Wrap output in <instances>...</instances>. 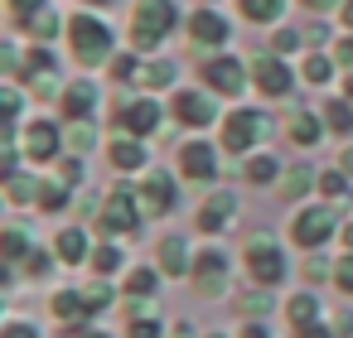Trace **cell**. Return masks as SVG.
<instances>
[{
	"mask_svg": "<svg viewBox=\"0 0 353 338\" xmlns=\"http://www.w3.org/2000/svg\"><path fill=\"white\" fill-rule=\"evenodd\" d=\"M25 25H30V34H34V39H54V34H59V15H54L49 6H44L39 15H30Z\"/></svg>",
	"mask_w": 353,
	"mask_h": 338,
	"instance_id": "7402d4cb",
	"label": "cell"
},
{
	"mask_svg": "<svg viewBox=\"0 0 353 338\" xmlns=\"http://www.w3.org/2000/svg\"><path fill=\"white\" fill-rule=\"evenodd\" d=\"M131 198H136L131 189H117V193H112V203H107V213H102V222H107L112 232H136L141 218H136V203H131Z\"/></svg>",
	"mask_w": 353,
	"mask_h": 338,
	"instance_id": "ba28073f",
	"label": "cell"
},
{
	"mask_svg": "<svg viewBox=\"0 0 353 338\" xmlns=\"http://www.w3.org/2000/svg\"><path fill=\"white\" fill-rule=\"evenodd\" d=\"M78 338H107V333H78Z\"/></svg>",
	"mask_w": 353,
	"mask_h": 338,
	"instance_id": "680465c9",
	"label": "cell"
},
{
	"mask_svg": "<svg viewBox=\"0 0 353 338\" xmlns=\"http://www.w3.org/2000/svg\"><path fill=\"white\" fill-rule=\"evenodd\" d=\"M141 160H145V150H141L136 140H117V145H112V165H117V169H141Z\"/></svg>",
	"mask_w": 353,
	"mask_h": 338,
	"instance_id": "d6986e66",
	"label": "cell"
},
{
	"mask_svg": "<svg viewBox=\"0 0 353 338\" xmlns=\"http://www.w3.org/2000/svg\"><path fill=\"white\" fill-rule=\"evenodd\" d=\"M247 179H252V184H266V179H276V160H271V155L252 160V165H247Z\"/></svg>",
	"mask_w": 353,
	"mask_h": 338,
	"instance_id": "f546056e",
	"label": "cell"
},
{
	"mask_svg": "<svg viewBox=\"0 0 353 338\" xmlns=\"http://www.w3.org/2000/svg\"><path fill=\"white\" fill-rule=\"evenodd\" d=\"M290 319H295V328H300V324H314V319H319L314 295H295V299H290Z\"/></svg>",
	"mask_w": 353,
	"mask_h": 338,
	"instance_id": "d4e9b609",
	"label": "cell"
},
{
	"mask_svg": "<svg viewBox=\"0 0 353 338\" xmlns=\"http://www.w3.org/2000/svg\"><path fill=\"white\" fill-rule=\"evenodd\" d=\"M68 34H73V54H78V63H102V59H107V44H112V34H107L97 20L78 15V20L68 25Z\"/></svg>",
	"mask_w": 353,
	"mask_h": 338,
	"instance_id": "7a4b0ae2",
	"label": "cell"
},
{
	"mask_svg": "<svg viewBox=\"0 0 353 338\" xmlns=\"http://www.w3.org/2000/svg\"><path fill=\"white\" fill-rule=\"evenodd\" d=\"M339 237H343V246H348V251H353V222H348V227H343V232H339Z\"/></svg>",
	"mask_w": 353,
	"mask_h": 338,
	"instance_id": "db71d44e",
	"label": "cell"
},
{
	"mask_svg": "<svg viewBox=\"0 0 353 338\" xmlns=\"http://www.w3.org/2000/svg\"><path fill=\"white\" fill-rule=\"evenodd\" d=\"M324 78H329V63H324L319 54H310V59H305V83H324Z\"/></svg>",
	"mask_w": 353,
	"mask_h": 338,
	"instance_id": "d6a6232c",
	"label": "cell"
},
{
	"mask_svg": "<svg viewBox=\"0 0 353 338\" xmlns=\"http://www.w3.org/2000/svg\"><path fill=\"white\" fill-rule=\"evenodd\" d=\"M131 73H136V63H131L126 54H121V59H112V78H131Z\"/></svg>",
	"mask_w": 353,
	"mask_h": 338,
	"instance_id": "7dc6e473",
	"label": "cell"
},
{
	"mask_svg": "<svg viewBox=\"0 0 353 338\" xmlns=\"http://www.w3.org/2000/svg\"><path fill=\"white\" fill-rule=\"evenodd\" d=\"M10 10H15L20 20H30V15H39V10H44V0H10Z\"/></svg>",
	"mask_w": 353,
	"mask_h": 338,
	"instance_id": "ab89813d",
	"label": "cell"
},
{
	"mask_svg": "<svg viewBox=\"0 0 353 338\" xmlns=\"http://www.w3.org/2000/svg\"><path fill=\"white\" fill-rule=\"evenodd\" d=\"M174 116H179L184 126H208V121H213V102L199 97V92H179V97H174Z\"/></svg>",
	"mask_w": 353,
	"mask_h": 338,
	"instance_id": "30bf717a",
	"label": "cell"
},
{
	"mask_svg": "<svg viewBox=\"0 0 353 338\" xmlns=\"http://www.w3.org/2000/svg\"><path fill=\"white\" fill-rule=\"evenodd\" d=\"M117 121H121L131 136H150V131L160 126V107H155V102H136V107H121Z\"/></svg>",
	"mask_w": 353,
	"mask_h": 338,
	"instance_id": "9c48e42d",
	"label": "cell"
},
{
	"mask_svg": "<svg viewBox=\"0 0 353 338\" xmlns=\"http://www.w3.org/2000/svg\"><path fill=\"white\" fill-rule=\"evenodd\" d=\"M73 179H83V160H63V184H73Z\"/></svg>",
	"mask_w": 353,
	"mask_h": 338,
	"instance_id": "681fc988",
	"label": "cell"
},
{
	"mask_svg": "<svg viewBox=\"0 0 353 338\" xmlns=\"http://www.w3.org/2000/svg\"><path fill=\"white\" fill-rule=\"evenodd\" d=\"M92 266H97V271L107 275V271H117V266H121V251H117V246H102V251L92 256Z\"/></svg>",
	"mask_w": 353,
	"mask_h": 338,
	"instance_id": "e575fe53",
	"label": "cell"
},
{
	"mask_svg": "<svg viewBox=\"0 0 353 338\" xmlns=\"http://www.w3.org/2000/svg\"><path fill=\"white\" fill-rule=\"evenodd\" d=\"M203 78L218 87V92H242V63H232V59H213L208 68H203Z\"/></svg>",
	"mask_w": 353,
	"mask_h": 338,
	"instance_id": "4fadbf2b",
	"label": "cell"
},
{
	"mask_svg": "<svg viewBox=\"0 0 353 338\" xmlns=\"http://www.w3.org/2000/svg\"><path fill=\"white\" fill-rule=\"evenodd\" d=\"M232 213H237V198H232V193H213V198L203 203V213H199V227H203V232H218Z\"/></svg>",
	"mask_w": 353,
	"mask_h": 338,
	"instance_id": "9a60e30c",
	"label": "cell"
},
{
	"mask_svg": "<svg viewBox=\"0 0 353 338\" xmlns=\"http://www.w3.org/2000/svg\"><path fill=\"white\" fill-rule=\"evenodd\" d=\"M59 256H63V261H83V256H88V237H83L78 227H68V232L59 237Z\"/></svg>",
	"mask_w": 353,
	"mask_h": 338,
	"instance_id": "ffe728a7",
	"label": "cell"
},
{
	"mask_svg": "<svg viewBox=\"0 0 353 338\" xmlns=\"http://www.w3.org/2000/svg\"><path fill=\"white\" fill-rule=\"evenodd\" d=\"M189 39H194V44H223V39H228V25H223L213 10H194V20H189Z\"/></svg>",
	"mask_w": 353,
	"mask_h": 338,
	"instance_id": "7c38bea8",
	"label": "cell"
},
{
	"mask_svg": "<svg viewBox=\"0 0 353 338\" xmlns=\"http://www.w3.org/2000/svg\"><path fill=\"white\" fill-rule=\"evenodd\" d=\"M228 275V261L218 256V251H208V256H199L194 261V285H199V295H223V280Z\"/></svg>",
	"mask_w": 353,
	"mask_h": 338,
	"instance_id": "8992f818",
	"label": "cell"
},
{
	"mask_svg": "<svg viewBox=\"0 0 353 338\" xmlns=\"http://www.w3.org/2000/svg\"><path fill=\"white\" fill-rule=\"evenodd\" d=\"M0 338H39V328H30V324H6V333Z\"/></svg>",
	"mask_w": 353,
	"mask_h": 338,
	"instance_id": "ee69618b",
	"label": "cell"
},
{
	"mask_svg": "<svg viewBox=\"0 0 353 338\" xmlns=\"http://www.w3.org/2000/svg\"><path fill=\"white\" fill-rule=\"evenodd\" d=\"M170 30H174L170 0H141L136 6V49H155V39H165Z\"/></svg>",
	"mask_w": 353,
	"mask_h": 338,
	"instance_id": "6da1fadb",
	"label": "cell"
},
{
	"mask_svg": "<svg viewBox=\"0 0 353 338\" xmlns=\"http://www.w3.org/2000/svg\"><path fill=\"white\" fill-rule=\"evenodd\" d=\"M39 203H44V213H59V208L68 203V193H63V184H44V189H39Z\"/></svg>",
	"mask_w": 353,
	"mask_h": 338,
	"instance_id": "4dcf8cb0",
	"label": "cell"
},
{
	"mask_svg": "<svg viewBox=\"0 0 353 338\" xmlns=\"http://www.w3.org/2000/svg\"><path fill=\"white\" fill-rule=\"evenodd\" d=\"M324 275H329V266H324L319 256H310V261H305V280H324Z\"/></svg>",
	"mask_w": 353,
	"mask_h": 338,
	"instance_id": "f6af8a7d",
	"label": "cell"
},
{
	"mask_svg": "<svg viewBox=\"0 0 353 338\" xmlns=\"http://www.w3.org/2000/svg\"><path fill=\"white\" fill-rule=\"evenodd\" d=\"M252 78H256V87L266 92V97H281V92H290V73H285V63H276V59H256L252 63Z\"/></svg>",
	"mask_w": 353,
	"mask_h": 338,
	"instance_id": "52a82bcc",
	"label": "cell"
},
{
	"mask_svg": "<svg viewBox=\"0 0 353 338\" xmlns=\"http://www.w3.org/2000/svg\"><path fill=\"white\" fill-rule=\"evenodd\" d=\"M305 189H310V169L300 165V169H290V174H285V184H281V193H285V198H300Z\"/></svg>",
	"mask_w": 353,
	"mask_h": 338,
	"instance_id": "f1b7e54d",
	"label": "cell"
},
{
	"mask_svg": "<svg viewBox=\"0 0 353 338\" xmlns=\"http://www.w3.org/2000/svg\"><path fill=\"white\" fill-rule=\"evenodd\" d=\"M213 338H223V333H213Z\"/></svg>",
	"mask_w": 353,
	"mask_h": 338,
	"instance_id": "6125c7cd",
	"label": "cell"
},
{
	"mask_svg": "<svg viewBox=\"0 0 353 338\" xmlns=\"http://www.w3.org/2000/svg\"><path fill=\"white\" fill-rule=\"evenodd\" d=\"M6 193H10V203H30V198L39 193V184H34V179H20V174H10V179H6Z\"/></svg>",
	"mask_w": 353,
	"mask_h": 338,
	"instance_id": "484cf974",
	"label": "cell"
},
{
	"mask_svg": "<svg viewBox=\"0 0 353 338\" xmlns=\"http://www.w3.org/2000/svg\"><path fill=\"white\" fill-rule=\"evenodd\" d=\"M107 299H112V290H107V285H92V290L83 295V304H88V309H102Z\"/></svg>",
	"mask_w": 353,
	"mask_h": 338,
	"instance_id": "f35d334b",
	"label": "cell"
},
{
	"mask_svg": "<svg viewBox=\"0 0 353 338\" xmlns=\"http://www.w3.org/2000/svg\"><path fill=\"white\" fill-rule=\"evenodd\" d=\"M126 285H131V295H150V290H155V271H136Z\"/></svg>",
	"mask_w": 353,
	"mask_h": 338,
	"instance_id": "74e56055",
	"label": "cell"
},
{
	"mask_svg": "<svg viewBox=\"0 0 353 338\" xmlns=\"http://www.w3.org/2000/svg\"><path fill=\"white\" fill-rule=\"evenodd\" d=\"M15 107H20V97H15V92H0V112H6V121L15 116Z\"/></svg>",
	"mask_w": 353,
	"mask_h": 338,
	"instance_id": "f907efd6",
	"label": "cell"
},
{
	"mask_svg": "<svg viewBox=\"0 0 353 338\" xmlns=\"http://www.w3.org/2000/svg\"><path fill=\"white\" fill-rule=\"evenodd\" d=\"M0 251H6L10 261H15V256H30V242H25V232H20V227H10L6 237H0Z\"/></svg>",
	"mask_w": 353,
	"mask_h": 338,
	"instance_id": "4316f807",
	"label": "cell"
},
{
	"mask_svg": "<svg viewBox=\"0 0 353 338\" xmlns=\"http://www.w3.org/2000/svg\"><path fill=\"white\" fill-rule=\"evenodd\" d=\"M237 6H242V15L247 20H276L285 6H281V0H237Z\"/></svg>",
	"mask_w": 353,
	"mask_h": 338,
	"instance_id": "44dd1931",
	"label": "cell"
},
{
	"mask_svg": "<svg viewBox=\"0 0 353 338\" xmlns=\"http://www.w3.org/2000/svg\"><path fill=\"white\" fill-rule=\"evenodd\" d=\"M242 338H266V328H261V324H252V328H247Z\"/></svg>",
	"mask_w": 353,
	"mask_h": 338,
	"instance_id": "f5cc1de1",
	"label": "cell"
},
{
	"mask_svg": "<svg viewBox=\"0 0 353 338\" xmlns=\"http://www.w3.org/2000/svg\"><path fill=\"white\" fill-rule=\"evenodd\" d=\"M141 193H145V208L150 213H170L174 208V184H170V174H145V184H141Z\"/></svg>",
	"mask_w": 353,
	"mask_h": 338,
	"instance_id": "8fae6325",
	"label": "cell"
},
{
	"mask_svg": "<svg viewBox=\"0 0 353 338\" xmlns=\"http://www.w3.org/2000/svg\"><path fill=\"white\" fill-rule=\"evenodd\" d=\"M329 232H334V213H329V208H310V213H300V218H295V242H300L305 251L324 246V242H329Z\"/></svg>",
	"mask_w": 353,
	"mask_h": 338,
	"instance_id": "5b68a950",
	"label": "cell"
},
{
	"mask_svg": "<svg viewBox=\"0 0 353 338\" xmlns=\"http://www.w3.org/2000/svg\"><path fill=\"white\" fill-rule=\"evenodd\" d=\"M319 131H324V126H319L314 116H295V126H290V140H295V145H314V140H319Z\"/></svg>",
	"mask_w": 353,
	"mask_h": 338,
	"instance_id": "603a6c76",
	"label": "cell"
},
{
	"mask_svg": "<svg viewBox=\"0 0 353 338\" xmlns=\"http://www.w3.org/2000/svg\"><path fill=\"white\" fill-rule=\"evenodd\" d=\"M339 165H343V174H348V179H353V145H348V150H343V155H339Z\"/></svg>",
	"mask_w": 353,
	"mask_h": 338,
	"instance_id": "816d5d0a",
	"label": "cell"
},
{
	"mask_svg": "<svg viewBox=\"0 0 353 338\" xmlns=\"http://www.w3.org/2000/svg\"><path fill=\"white\" fill-rule=\"evenodd\" d=\"M324 116H329V126H334V131H353V112H348L343 102H329V107H324Z\"/></svg>",
	"mask_w": 353,
	"mask_h": 338,
	"instance_id": "1f68e13d",
	"label": "cell"
},
{
	"mask_svg": "<svg viewBox=\"0 0 353 338\" xmlns=\"http://www.w3.org/2000/svg\"><path fill=\"white\" fill-rule=\"evenodd\" d=\"M92 6H117V0H92Z\"/></svg>",
	"mask_w": 353,
	"mask_h": 338,
	"instance_id": "91938a15",
	"label": "cell"
},
{
	"mask_svg": "<svg viewBox=\"0 0 353 338\" xmlns=\"http://www.w3.org/2000/svg\"><path fill=\"white\" fill-rule=\"evenodd\" d=\"M68 140H73V150L83 155V150H92V126H83V121H73V131H68Z\"/></svg>",
	"mask_w": 353,
	"mask_h": 338,
	"instance_id": "836d02e7",
	"label": "cell"
},
{
	"mask_svg": "<svg viewBox=\"0 0 353 338\" xmlns=\"http://www.w3.org/2000/svg\"><path fill=\"white\" fill-rule=\"evenodd\" d=\"M170 78H174L170 63H150V68H141V87H165Z\"/></svg>",
	"mask_w": 353,
	"mask_h": 338,
	"instance_id": "83f0119b",
	"label": "cell"
},
{
	"mask_svg": "<svg viewBox=\"0 0 353 338\" xmlns=\"http://www.w3.org/2000/svg\"><path fill=\"white\" fill-rule=\"evenodd\" d=\"M247 271H252V280H256V285H266V290H271V285L285 275V261H281V251H276L271 242H261V237H256V242L247 246Z\"/></svg>",
	"mask_w": 353,
	"mask_h": 338,
	"instance_id": "277c9868",
	"label": "cell"
},
{
	"mask_svg": "<svg viewBox=\"0 0 353 338\" xmlns=\"http://www.w3.org/2000/svg\"><path fill=\"white\" fill-rule=\"evenodd\" d=\"M131 338H160V324H150V319H136V324H131Z\"/></svg>",
	"mask_w": 353,
	"mask_h": 338,
	"instance_id": "7bdbcfd3",
	"label": "cell"
},
{
	"mask_svg": "<svg viewBox=\"0 0 353 338\" xmlns=\"http://www.w3.org/2000/svg\"><path fill=\"white\" fill-rule=\"evenodd\" d=\"M25 266H30V275H44V271H49V251H30Z\"/></svg>",
	"mask_w": 353,
	"mask_h": 338,
	"instance_id": "b9f144b4",
	"label": "cell"
},
{
	"mask_svg": "<svg viewBox=\"0 0 353 338\" xmlns=\"http://www.w3.org/2000/svg\"><path fill=\"white\" fill-rule=\"evenodd\" d=\"M92 102H97V92H92L88 83H78V87H68V92H63V112H68L73 121H83V116L92 112Z\"/></svg>",
	"mask_w": 353,
	"mask_h": 338,
	"instance_id": "e0dca14e",
	"label": "cell"
},
{
	"mask_svg": "<svg viewBox=\"0 0 353 338\" xmlns=\"http://www.w3.org/2000/svg\"><path fill=\"white\" fill-rule=\"evenodd\" d=\"M237 309H242V314H266V309H271V295H242Z\"/></svg>",
	"mask_w": 353,
	"mask_h": 338,
	"instance_id": "d590c367",
	"label": "cell"
},
{
	"mask_svg": "<svg viewBox=\"0 0 353 338\" xmlns=\"http://www.w3.org/2000/svg\"><path fill=\"white\" fill-rule=\"evenodd\" d=\"M174 338H194V333H189V324H179V328H174Z\"/></svg>",
	"mask_w": 353,
	"mask_h": 338,
	"instance_id": "6f0895ef",
	"label": "cell"
},
{
	"mask_svg": "<svg viewBox=\"0 0 353 338\" xmlns=\"http://www.w3.org/2000/svg\"><path fill=\"white\" fill-rule=\"evenodd\" d=\"M295 44H300V34H290V30H281V34H276V54H290Z\"/></svg>",
	"mask_w": 353,
	"mask_h": 338,
	"instance_id": "bcb514c9",
	"label": "cell"
},
{
	"mask_svg": "<svg viewBox=\"0 0 353 338\" xmlns=\"http://www.w3.org/2000/svg\"><path fill=\"white\" fill-rule=\"evenodd\" d=\"M25 150H30L34 160H54V150H59V131H54L49 121H34L30 136H25Z\"/></svg>",
	"mask_w": 353,
	"mask_h": 338,
	"instance_id": "2e32d148",
	"label": "cell"
},
{
	"mask_svg": "<svg viewBox=\"0 0 353 338\" xmlns=\"http://www.w3.org/2000/svg\"><path fill=\"white\" fill-rule=\"evenodd\" d=\"M334 280H339V285H343V290L353 295V256H343V261H339V271H334Z\"/></svg>",
	"mask_w": 353,
	"mask_h": 338,
	"instance_id": "60d3db41",
	"label": "cell"
},
{
	"mask_svg": "<svg viewBox=\"0 0 353 338\" xmlns=\"http://www.w3.org/2000/svg\"><path fill=\"white\" fill-rule=\"evenodd\" d=\"M319 189H324L329 198H339V193H348V174H324V179H319Z\"/></svg>",
	"mask_w": 353,
	"mask_h": 338,
	"instance_id": "8d00e7d4",
	"label": "cell"
},
{
	"mask_svg": "<svg viewBox=\"0 0 353 338\" xmlns=\"http://www.w3.org/2000/svg\"><path fill=\"white\" fill-rule=\"evenodd\" d=\"M295 333H300V338H329V328H324V324H319V319H314V324H300V328H295Z\"/></svg>",
	"mask_w": 353,
	"mask_h": 338,
	"instance_id": "c3c4849f",
	"label": "cell"
},
{
	"mask_svg": "<svg viewBox=\"0 0 353 338\" xmlns=\"http://www.w3.org/2000/svg\"><path fill=\"white\" fill-rule=\"evenodd\" d=\"M305 6H310V10H329V6H334V0H305Z\"/></svg>",
	"mask_w": 353,
	"mask_h": 338,
	"instance_id": "11a10c76",
	"label": "cell"
},
{
	"mask_svg": "<svg viewBox=\"0 0 353 338\" xmlns=\"http://www.w3.org/2000/svg\"><path fill=\"white\" fill-rule=\"evenodd\" d=\"M266 131H271V121H266L261 112H237V116L223 121V145L237 155V150H247V145H252L256 136H266Z\"/></svg>",
	"mask_w": 353,
	"mask_h": 338,
	"instance_id": "3957f363",
	"label": "cell"
},
{
	"mask_svg": "<svg viewBox=\"0 0 353 338\" xmlns=\"http://www.w3.org/2000/svg\"><path fill=\"white\" fill-rule=\"evenodd\" d=\"M179 169H184L189 179H213V174H218V160H213L208 145H189V150L179 155Z\"/></svg>",
	"mask_w": 353,
	"mask_h": 338,
	"instance_id": "5bb4252c",
	"label": "cell"
},
{
	"mask_svg": "<svg viewBox=\"0 0 353 338\" xmlns=\"http://www.w3.org/2000/svg\"><path fill=\"white\" fill-rule=\"evenodd\" d=\"M343 87H348V92H353V73H348V83H343Z\"/></svg>",
	"mask_w": 353,
	"mask_h": 338,
	"instance_id": "94428289",
	"label": "cell"
},
{
	"mask_svg": "<svg viewBox=\"0 0 353 338\" xmlns=\"http://www.w3.org/2000/svg\"><path fill=\"white\" fill-rule=\"evenodd\" d=\"M83 309H88L83 295H73V290H59V295H54V314H59V319H78Z\"/></svg>",
	"mask_w": 353,
	"mask_h": 338,
	"instance_id": "cb8c5ba5",
	"label": "cell"
},
{
	"mask_svg": "<svg viewBox=\"0 0 353 338\" xmlns=\"http://www.w3.org/2000/svg\"><path fill=\"white\" fill-rule=\"evenodd\" d=\"M343 25L353 30V0H348V6H343Z\"/></svg>",
	"mask_w": 353,
	"mask_h": 338,
	"instance_id": "9f6ffc18",
	"label": "cell"
},
{
	"mask_svg": "<svg viewBox=\"0 0 353 338\" xmlns=\"http://www.w3.org/2000/svg\"><path fill=\"white\" fill-rule=\"evenodd\" d=\"M160 266H165V275H184V237H165Z\"/></svg>",
	"mask_w": 353,
	"mask_h": 338,
	"instance_id": "ac0fdd59",
	"label": "cell"
}]
</instances>
